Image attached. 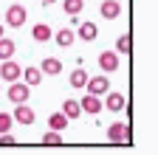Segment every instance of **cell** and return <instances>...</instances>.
I'll list each match as a JSON object with an SVG mask.
<instances>
[{
	"mask_svg": "<svg viewBox=\"0 0 158 155\" xmlns=\"http://www.w3.org/2000/svg\"><path fill=\"white\" fill-rule=\"evenodd\" d=\"M17 51V43L9 40V37H0V59H9V56H14Z\"/></svg>",
	"mask_w": 158,
	"mask_h": 155,
	"instance_id": "cell-19",
	"label": "cell"
},
{
	"mask_svg": "<svg viewBox=\"0 0 158 155\" xmlns=\"http://www.w3.org/2000/svg\"><path fill=\"white\" fill-rule=\"evenodd\" d=\"M73 34H76L82 43H93L96 37H99V28H96V23H90V20H82V23L76 26V31H73Z\"/></svg>",
	"mask_w": 158,
	"mask_h": 155,
	"instance_id": "cell-6",
	"label": "cell"
},
{
	"mask_svg": "<svg viewBox=\"0 0 158 155\" xmlns=\"http://www.w3.org/2000/svg\"><path fill=\"white\" fill-rule=\"evenodd\" d=\"M51 40H54L59 48H68V45H73L76 34H73V28H59L56 34H51Z\"/></svg>",
	"mask_w": 158,
	"mask_h": 155,
	"instance_id": "cell-12",
	"label": "cell"
},
{
	"mask_svg": "<svg viewBox=\"0 0 158 155\" xmlns=\"http://www.w3.org/2000/svg\"><path fill=\"white\" fill-rule=\"evenodd\" d=\"M99 68H102L105 73H113L118 68V54L116 51H102L99 54Z\"/></svg>",
	"mask_w": 158,
	"mask_h": 155,
	"instance_id": "cell-9",
	"label": "cell"
},
{
	"mask_svg": "<svg viewBox=\"0 0 158 155\" xmlns=\"http://www.w3.org/2000/svg\"><path fill=\"white\" fill-rule=\"evenodd\" d=\"M0 37H6V26H0Z\"/></svg>",
	"mask_w": 158,
	"mask_h": 155,
	"instance_id": "cell-25",
	"label": "cell"
},
{
	"mask_svg": "<svg viewBox=\"0 0 158 155\" xmlns=\"http://www.w3.org/2000/svg\"><path fill=\"white\" fill-rule=\"evenodd\" d=\"M0 147H14V135H11L9 130H6L3 135H0Z\"/></svg>",
	"mask_w": 158,
	"mask_h": 155,
	"instance_id": "cell-24",
	"label": "cell"
},
{
	"mask_svg": "<svg viewBox=\"0 0 158 155\" xmlns=\"http://www.w3.org/2000/svg\"><path fill=\"white\" fill-rule=\"evenodd\" d=\"M40 71H43V76H56V73H62V62L56 56H45L40 62Z\"/></svg>",
	"mask_w": 158,
	"mask_h": 155,
	"instance_id": "cell-11",
	"label": "cell"
},
{
	"mask_svg": "<svg viewBox=\"0 0 158 155\" xmlns=\"http://www.w3.org/2000/svg\"><path fill=\"white\" fill-rule=\"evenodd\" d=\"M11 119L17 121V124H23V127H28V124H34V119H37V113L26 104V102H20L17 104V110L11 113Z\"/></svg>",
	"mask_w": 158,
	"mask_h": 155,
	"instance_id": "cell-4",
	"label": "cell"
},
{
	"mask_svg": "<svg viewBox=\"0 0 158 155\" xmlns=\"http://www.w3.org/2000/svg\"><path fill=\"white\" fill-rule=\"evenodd\" d=\"M26 17H28L26 6L14 3V6H9V9H6V26H11V28H20V26L26 23Z\"/></svg>",
	"mask_w": 158,
	"mask_h": 155,
	"instance_id": "cell-3",
	"label": "cell"
},
{
	"mask_svg": "<svg viewBox=\"0 0 158 155\" xmlns=\"http://www.w3.org/2000/svg\"><path fill=\"white\" fill-rule=\"evenodd\" d=\"M6 96H9V102H11V104H20V102H28V96H31V88H28L26 82L14 79V82H9V90H6Z\"/></svg>",
	"mask_w": 158,
	"mask_h": 155,
	"instance_id": "cell-1",
	"label": "cell"
},
{
	"mask_svg": "<svg viewBox=\"0 0 158 155\" xmlns=\"http://www.w3.org/2000/svg\"><path fill=\"white\" fill-rule=\"evenodd\" d=\"M85 88H88V93H93V96H105L107 88H110V82H107V76H88Z\"/></svg>",
	"mask_w": 158,
	"mask_h": 155,
	"instance_id": "cell-8",
	"label": "cell"
},
{
	"mask_svg": "<svg viewBox=\"0 0 158 155\" xmlns=\"http://www.w3.org/2000/svg\"><path fill=\"white\" fill-rule=\"evenodd\" d=\"M20 79H23L28 88H37L40 82H43V71L40 68H23V73H20Z\"/></svg>",
	"mask_w": 158,
	"mask_h": 155,
	"instance_id": "cell-13",
	"label": "cell"
},
{
	"mask_svg": "<svg viewBox=\"0 0 158 155\" xmlns=\"http://www.w3.org/2000/svg\"><path fill=\"white\" fill-rule=\"evenodd\" d=\"M107 96V102L102 104L105 110H110V113H122L124 110V96L122 93H105Z\"/></svg>",
	"mask_w": 158,
	"mask_h": 155,
	"instance_id": "cell-14",
	"label": "cell"
},
{
	"mask_svg": "<svg viewBox=\"0 0 158 155\" xmlns=\"http://www.w3.org/2000/svg\"><path fill=\"white\" fill-rule=\"evenodd\" d=\"M79 107H82L85 113H90V116H99L105 107H102V96H93V93H85L82 96V102H79Z\"/></svg>",
	"mask_w": 158,
	"mask_h": 155,
	"instance_id": "cell-7",
	"label": "cell"
},
{
	"mask_svg": "<svg viewBox=\"0 0 158 155\" xmlns=\"http://www.w3.org/2000/svg\"><path fill=\"white\" fill-rule=\"evenodd\" d=\"M133 51V37L130 34H122L116 40V54H130Z\"/></svg>",
	"mask_w": 158,
	"mask_h": 155,
	"instance_id": "cell-21",
	"label": "cell"
},
{
	"mask_svg": "<svg viewBox=\"0 0 158 155\" xmlns=\"http://www.w3.org/2000/svg\"><path fill=\"white\" fill-rule=\"evenodd\" d=\"M11 124H14V119L9 113H0V133H6V130H11Z\"/></svg>",
	"mask_w": 158,
	"mask_h": 155,
	"instance_id": "cell-23",
	"label": "cell"
},
{
	"mask_svg": "<svg viewBox=\"0 0 158 155\" xmlns=\"http://www.w3.org/2000/svg\"><path fill=\"white\" fill-rule=\"evenodd\" d=\"M107 141L110 144H130L133 135H130V124H110L107 127Z\"/></svg>",
	"mask_w": 158,
	"mask_h": 155,
	"instance_id": "cell-2",
	"label": "cell"
},
{
	"mask_svg": "<svg viewBox=\"0 0 158 155\" xmlns=\"http://www.w3.org/2000/svg\"><path fill=\"white\" fill-rule=\"evenodd\" d=\"M51 34H54V31H51L45 23H37V26L31 28V37H34L37 43H48V40H51Z\"/></svg>",
	"mask_w": 158,
	"mask_h": 155,
	"instance_id": "cell-18",
	"label": "cell"
},
{
	"mask_svg": "<svg viewBox=\"0 0 158 155\" xmlns=\"http://www.w3.org/2000/svg\"><path fill=\"white\" fill-rule=\"evenodd\" d=\"M48 127L51 130H56V133H65V127H68V116L59 110V113H51L48 116Z\"/></svg>",
	"mask_w": 158,
	"mask_h": 155,
	"instance_id": "cell-15",
	"label": "cell"
},
{
	"mask_svg": "<svg viewBox=\"0 0 158 155\" xmlns=\"http://www.w3.org/2000/svg\"><path fill=\"white\" fill-rule=\"evenodd\" d=\"M40 141H43L45 147H59V144H62V133L51 130V133H45V135H43V138H40Z\"/></svg>",
	"mask_w": 158,
	"mask_h": 155,
	"instance_id": "cell-22",
	"label": "cell"
},
{
	"mask_svg": "<svg viewBox=\"0 0 158 155\" xmlns=\"http://www.w3.org/2000/svg\"><path fill=\"white\" fill-rule=\"evenodd\" d=\"M43 3H45V6H51V3H56V0H43Z\"/></svg>",
	"mask_w": 158,
	"mask_h": 155,
	"instance_id": "cell-26",
	"label": "cell"
},
{
	"mask_svg": "<svg viewBox=\"0 0 158 155\" xmlns=\"http://www.w3.org/2000/svg\"><path fill=\"white\" fill-rule=\"evenodd\" d=\"M20 73H23V68H20L11 56L9 59H3V65H0V79L3 82H14V79H20Z\"/></svg>",
	"mask_w": 158,
	"mask_h": 155,
	"instance_id": "cell-5",
	"label": "cell"
},
{
	"mask_svg": "<svg viewBox=\"0 0 158 155\" xmlns=\"http://www.w3.org/2000/svg\"><path fill=\"white\" fill-rule=\"evenodd\" d=\"M62 113L68 116V121H73V119H79V116H82V107H79L76 99H65V102H62Z\"/></svg>",
	"mask_w": 158,
	"mask_h": 155,
	"instance_id": "cell-16",
	"label": "cell"
},
{
	"mask_svg": "<svg viewBox=\"0 0 158 155\" xmlns=\"http://www.w3.org/2000/svg\"><path fill=\"white\" fill-rule=\"evenodd\" d=\"M99 14H102L105 20H116V17L122 14V3H118V0H102V6H99Z\"/></svg>",
	"mask_w": 158,
	"mask_h": 155,
	"instance_id": "cell-10",
	"label": "cell"
},
{
	"mask_svg": "<svg viewBox=\"0 0 158 155\" xmlns=\"http://www.w3.org/2000/svg\"><path fill=\"white\" fill-rule=\"evenodd\" d=\"M68 82H71V88H79V90H85V82H88V71H85V68H76V71H71Z\"/></svg>",
	"mask_w": 158,
	"mask_h": 155,
	"instance_id": "cell-17",
	"label": "cell"
},
{
	"mask_svg": "<svg viewBox=\"0 0 158 155\" xmlns=\"http://www.w3.org/2000/svg\"><path fill=\"white\" fill-rule=\"evenodd\" d=\"M62 9H65V14H71V17H76L79 11L85 9V0H62Z\"/></svg>",
	"mask_w": 158,
	"mask_h": 155,
	"instance_id": "cell-20",
	"label": "cell"
}]
</instances>
